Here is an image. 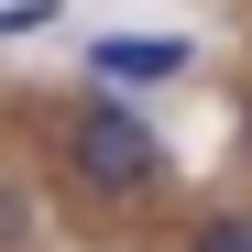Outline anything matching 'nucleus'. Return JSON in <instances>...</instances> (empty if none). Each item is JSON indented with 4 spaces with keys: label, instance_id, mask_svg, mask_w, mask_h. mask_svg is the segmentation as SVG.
<instances>
[{
    "label": "nucleus",
    "instance_id": "7ed1b4c3",
    "mask_svg": "<svg viewBox=\"0 0 252 252\" xmlns=\"http://www.w3.org/2000/svg\"><path fill=\"white\" fill-rule=\"evenodd\" d=\"M55 22V0H0V33H44Z\"/></svg>",
    "mask_w": 252,
    "mask_h": 252
},
{
    "label": "nucleus",
    "instance_id": "f03ea898",
    "mask_svg": "<svg viewBox=\"0 0 252 252\" xmlns=\"http://www.w3.org/2000/svg\"><path fill=\"white\" fill-rule=\"evenodd\" d=\"M88 66L99 77H176L187 44H176V33H110V44H88Z\"/></svg>",
    "mask_w": 252,
    "mask_h": 252
},
{
    "label": "nucleus",
    "instance_id": "20e7f679",
    "mask_svg": "<svg viewBox=\"0 0 252 252\" xmlns=\"http://www.w3.org/2000/svg\"><path fill=\"white\" fill-rule=\"evenodd\" d=\"M197 252H252V220H208V230H197Z\"/></svg>",
    "mask_w": 252,
    "mask_h": 252
},
{
    "label": "nucleus",
    "instance_id": "39448f33",
    "mask_svg": "<svg viewBox=\"0 0 252 252\" xmlns=\"http://www.w3.org/2000/svg\"><path fill=\"white\" fill-rule=\"evenodd\" d=\"M241 154H252V121H241Z\"/></svg>",
    "mask_w": 252,
    "mask_h": 252
},
{
    "label": "nucleus",
    "instance_id": "f257e3e1",
    "mask_svg": "<svg viewBox=\"0 0 252 252\" xmlns=\"http://www.w3.org/2000/svg\"><path fill=\"white\" fill-rule=\"evenodd\" d=\"M66 154H77V176H88L99 197H143V187L164 176V143H154V132H143L121 99H88V110H77Z\"/></svg>",
    "mask_w": 252,
    "mask_h": 252
}]
</instances>
